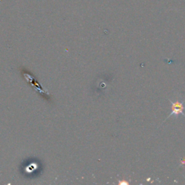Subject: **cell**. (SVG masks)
Masks as SVG:
<instances>
[{
	"label": "cell",
	"mask_w": 185,
	"mask_h": 185,
	"mask_svg": "<svg viewBox=\"0 0 185 185\" xmlns=\"http://www.w3.org/2000/svg\"><path fill=\"white\" fill-rule=\"evenodd\" d=\"M171 103V109H172V111L170 114V115L167 117V119L171 117V116L174 115L175 117H178L179 114H182L183 116L185 117V114L184 113V103L185 102V100H183L182 101H177L175 102H173L172 101H170Z\"/></svg>",
	"instance_id": "1"
},
{
	"label": "cell",
	"mask_w": 185,
	"mask_h": 185,
	"mask_svg": "<svg viewBox=\"0 0 185 185\" xmlns=\"http://www.w3.org/2000/svg\"><path fill=\"white\" fill-rule=\"evenodd\" d=\"M181 164H185V159H184V161H182Z\"/></svg>",
	"instance_id": "2"
}]
</instances>
